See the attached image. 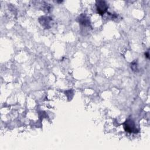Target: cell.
I'll return each instance as SVG.
<instances>
[{"mask_svg":"<svg viewBox=\"0 0 150 150\" xmlns=\"http://www.w3.org/2000/svg\"><path fill=\"white\" fill-rule=\"evenodd\" d=\"M124 128L126 132L129 133H135L138 131L134 121L131 119H127L123 124Z\"/></svg>","mask_w":150,"mask_h":150,"instance_id":"6da1fadb","label":"cell"},{"mask_svg":"<svg viewBox=\"0 0 150 150\" xmlns=\"http://www.w3.org/2000/svg\"><path fill=\"white\" fill-rule=\"evenodd\" d=\"M96 8L97 12L100 15H104L107 11L108 6L104 1H96Z\"/></svg>","mask_w":150,"mask_h":150,"instance_id":"7a4b0ae2","label":"cell"},{"mask_svg":"<svg viewBox=\"0 0 150 150\" xmlns=\"http://www.w3.org/2000/svg\"><path fill=\"white\" fill-rule=\"evenodd\" d=\"M39 21L42 26L46 29H49L51 27L52 18L49 16H42L39 18Z\"/></svg>","mask_w":150,"mask_h":150,"instance_id":"3957f363","label":"cell"},{"mask_svg":"<svg viewBox=\"0 0 150 150\" xmlns=\"http://www.w3.org/2000/svg\"><path fill=\"white\" fill-rule=\"evenodd\" d=\"M78 21L81 25L84 26H89L90 25V19L86 14L82 13L79 15V16L78 17Z\"/></svg>","mask_w":150,"mask_h":150,"instance_id":"277c9868","label":"cell"},{"mask_svg":"<svg viewBox=\"0 0 150 150\" xmlns=\"http://www.w3.org/2000/svg\"><path fill=\"white\" fill-rule=\"evenodd\" d=\"M131 67L134 71H136L137 70V62H135V60L131 63Z\"/></svg>","mask_w":150,"mask_h":150,"instance_id":"5b68a950","label":"cell"},{"mask_svg":"<svg viewBox=\"0 0 150 150\" xmlns=\"http://www.w3.org/2000/svg\"><path fill=\"white\" fill-rule=\"evenodd\" d=\"M145 56H146V57L148 59L149 58V52H146L145 53Z\"/></svg>","mask_w":150,"mask_h":150,"instance_id":"8992f818","label":"cell"}]
</instances>
